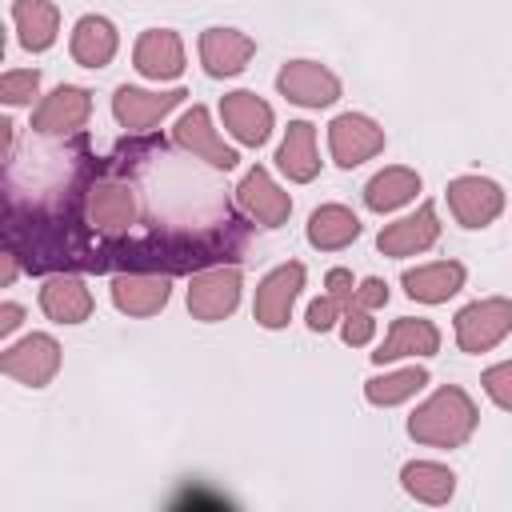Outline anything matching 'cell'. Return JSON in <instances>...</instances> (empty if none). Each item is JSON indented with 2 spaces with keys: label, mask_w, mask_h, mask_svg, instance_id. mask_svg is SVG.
I'll use <instances>...</instances> for the list:
<instances>
[{
  "label": "cell",
  "mask_w": 512,
  "mask_h": 512,
  "mask_svg": "<svg viewBox=\"0 0 512 512\" xmlns=\"http://www.w3.org/2000/svg\"><path fill=\"white\" fill-rule=\"evenodd\" d=\"M360 236V216L344 204H320L308 216V244L320 252H340Z\"/></svg>",
  "instance_id": "cell-26"
},
{
  "label": "cell",
  "mask_w": 512,
  "mask_h": 512,
  "mask_svg": "<svg viewBox=\"0 0 512 512\" xmlns=\"http://www.w3.org/2000/svg\"><path fill=\"white\" fill-rule=\"evenodd\" d=\"M172 140H176V148H184L188 156H196V160H204V164H212V168H220V172L236 168V160H240L236 148H228V144L216 136L212 116H208L204 104H192V108L176 120Z\"/></svg>",
  "instance_id": "cell-12"
},
{
  "label": "cell",
  "mask_w": 512,
  "mask_h": 512,
  "mask_svg": "<svg viewBox=\"0 0 512 512\" xmlns=\"http://www.w3.org/2000/svg\"><path fill=\"white\" fill-rule=\"evenodd\" d=\"M400 484L408 496H416L424 504H448L456 492V472L436 460H412V464H404Z\"/></svg>",
  "instance_id": "cell-27"
},
{
  "label": "cell",
  "mask_w": 512,
  "mask_h": 512,
  "mask_svg": "<svg viewBox=\"0 0 512 512\" xmlns=\"http://www.w3.org/2000/svg\"><path fill=\"white\" fill-rule=\"evenodd\" d=\"M84 220L100 236H124L140 220V200L124 180H96L84 192Z\"/></svg>",
  "instance_id": "cell-2"
},
{
  "label": "cell",
  "mask_w": 512,
  "mask_h": 512,
  "mask_svg": "<svg viewBox=\"0 0 512 512\" xmlns=\"http://www.w3.org/2000/svg\"><path fill=\"white\" fill-rule=\"evenodd\" d=\"M36 88H40V72L36 68H12L0 80V100L8 108H16V104H28L36 96Z\"/></svg>",
  "instance_id": "cell-29"
},
{
  "label": "cell",
  "mask_w": 512,
  "mask_h": 512,
  "mask_svg": "<svg viewBox=\"0 0 512 512\" xmlns=\"http://www.w3.org/2000/svg\"><path fill=\"white\" fill-rule=\"evenodd\" d=\"M276 164H280V172H284L288 180H296V184L316 180L320 156H316V128H312L308 120H292V124H288V132H284V140H280V148H276Z\"/></svg>",
  "instance_id": "cell-23"
},
{
  "label": "cell",
  "mask_w": 512,
  "mask_h": 512,
  "mask_svg": "<svg viewBox=\"0 0 512 512\" xmlns=\"http://www.w3.org/2000/svg\"><path fill=\"white\" fill-rule=\"evenodd\" d=\"M300 288H304V264H296V260L276 264V268L256 284V300H252L256 324H264V328H284L288 316H292V304L300 300Z\"/></svg>",
  "instance_id": "cell-10"
},
{
  "label": "cell",
  "mask_w": 512,
  "mask_h": 512,
  "mask_svg": "<svg viewBox=\"0 0 512 512\" xmlns=\"http://www.w3.org/2000/svg\"><path fill=\"white\" fill-rule=\"evenodd\" d=\"M324 288H328V296L340 300L344 312H352V304H356V280H352L348 268H332V272L324 276Z\"/></svg>",
  "instance_id": "cell-33"
},
{
  "label": "cell",
  "mask_w": 512,
  "mask_h": 512,
  "mask_svg": "<svg viewBox=\"0 0 512 512\" xmlns=\"http://www.w3.org/2000/svg\"><path fill=\"white\" fill-rule=\"evenodd\" d=\"M436 240H440V220H436V208H432V204H420L412 216L384 224V228H380V236H376V248H380L384 256H396V260H400V256L428 252Z\"/></svg>",
  "instance_id": "cell-15"
},
{
  "label": "cell",
  "mask_w": 512,
  "mask_h": 512,
  "mask_svg": "<svg viewBox=\"0 0 512 512\" xmlns=\"http://www.w3.org/2000/svg\"><path fill=\"white\" fill-rule=\"evenodd\" d=\"M132 64L148 80H176L184 72V44L172 28H148L132 48Z\"/></svg>",
  "instance_id": "cell-18"
},
{
  "label": "cell",
  "mask_w": 512,
  "mask_h": 512,
  "mask_svg": "<svg viewBox=\"0 0 512 512\" xmlns=\"http://www.w3.org/2000/svg\"><path fill=\"white\" fill-rule=\"evenodd\" d=\"M188 92L184 88H168V92H144V88H132V84H120L116 96H112V116L120 128L128 132H148L152 124H160Z\"/></svg>",
  "instance_id": "cell-13"
},
{
  "label": "cell",
  "mask_w": 512,
  "mask_h": 512,
  "mask_svg": "<svg viewBox=\"0 0 512 512\" xmlns=\"http://www.w3.org/2000/svg\"><path fill=\"white\" fill-rule=\"evenodd\" d=\"M276 92L300 108H328L340 100V76L320 60H288L276 72Z\"/></svg>",
  "instance_id": "cell-5"
},
{
  "label": "cell",
  "mask_w": 512,
  "mask_h": 512,
  "mask_svg": "<svg viewBox=\"0 0 512 512\" xmlns=\"http://www.w3.org/2000/svg\"><path fill=\"white\" fill-rule=\"evenodd\" d=\"M88 116H92V92L80 88V84H60L32 112V132H40V136H72V132H80L88 124Z\"/></svg>",
  "instance_id": "cell-11"
},
{
  "label": "cell",
  "mask_w": 512,
  "mask_h": 512,
  "mask_svg": "<svg viewBox=\"0 0 512 512\" xmlns=\"http://www.w3.org/2000/svg\"><path fill=\"white\" fill-rule=\"evenodd\" d=\"M480 384H484V392H488L492 404H500V408L512 412V360L492 364V368L480 376Z\"/></svg>",
  "instance_id": "cell-30"
},
{
  "label": "cell",
  "mask_w": 512,
  "mask_h": 512,
  "mask_svg": "<svg viewBox=\"0 0 512 512\" xmlns=\"http://www.w3.org/2000/svg\"><path fill=\"white\" fill-rule=\"evenodd\" d=\"M24 324V308L20 304H0V336H12Z\"/></svg>",
  "instance_id": "cell-35"
},
{
  "label": "cell",
  "mask_w": 512,
  "mask_h": 512,
  "mask_svg": "<svg viewBox=\"0 0 512 512\" xmlns=\"http://www.w3.org/2000/svg\"><path fill=\"white\" fill-rule=\"evenodd\" d=\"M416 192H420V172L416 168H404V164H392V168L376 172L364 184V204L384 216V212H396L408 200H416Z\"/></svg>",
  "instance_id": "cell-25"
},
{
  "label": "cell",
  "mask_w": 512,
  "mask_h": 512,
  "mask_svg": "<svg viewBox=\"0 0 512 512\" xmlns=\"http://www.w3.org/2000/svg\"><path fill=\"white\" fill-rule=\"evenodd\" d=\"M340 316H344V308H340V300H336V296H320V300H312V304H308V312H304V320H308V328H312V332H328Z\"/></svg>",
  "instance_id": "cell-32"
},
{
  "label": "cell",
  "mask_w": 512,
  "mask_h": 512,
  "mask_svg": "<svg viewBox=\"0 0 512 512\" xmlns=\"http://www.w3.org/2000/svg\"><path fill=\"white\" fill-rule=\"evenodd\" d=\"M508 332H512V300H504V296L472 300L456 312V344L468 356L496 348Z\"/></svg>",
  "instance_id": "cell-3"
},
{
  "label": "cell",
  "mask_w": 512,
  "mask_h": 512,
  "mask_svg": "<svg viewBox=\"0 0 512 512\" xmlns=\"http://www.w3.org/2000/svg\"><path fill=\"white\" fill-rule=\"evenodd\" d=\"M440 352V328L424 316H400L392 320L384 344L372 352V364H392L400 356H436Z\"/></svg>",
  "instance_id": "cell-19"
},
{
  "label": "cell",
  "mask_w": 512,
  "mask_h": 512,
  "mask_svg": "<svg viewBox=\"0 0 512 512\" xmlns=\"http://www.w3.org/2000/svg\"><path fill=\"white\" fill-rule=\"evenodd\" d=\"M476 420L480 412L472 396L456 384H444L408 416V436L428 448H460L476 432Z\"/></svg>",
  "instance_id": "cell-1"
},
{
  "label": "cell",
  "mask_w": 512,
  "mask_h": 512,
  "mask_svg": "<svg viewBox=\"0 0 512 512\" xmlns=\"http://www.w3.org/2000/svg\"><path fill=\"white\" fill-rule=\"evenodd\" d=\"M380 304H388V284H384L380 276H364V280L356 284V304H352V312H356V308L372 312V308H380Z\"/></svg>",
  "instance_id": "cell-34"
},
{
  "label": "cell",
  "mask_w": 512,
  "mask_h": 512,
  "mask_svg": "<svg viewBox=\"0 0 512 512\" xmlns=\"http://www.w3.org/2000/svg\"><path fill=\"white\" fill-rule=\"evenodd\" d=\"M240 288H244V280H240V268H232V264L228 268L216 264V268L192 272V280H188V312H192V320L216 324V320L232 316L236 304H240Z\"/></svg>",
  "instance_id": "cell-4"
},
{
  "label": "cell",
  "mask_w": 512,
  "mask_h": 512,
  "mask_svg": "<svg viewBox=\"0 0 512 512\" xmlns=\"http://www.w3.org/2000/svg\"><path fill=\"white\" fill-rule=\"evenodd\" d=\"M448 208L464 228H488L504 212V188L488 176H456L448 180Z\"/></svg>",
  "instance_id": "cell-9"
},
{
  "label": "cell",
  "mask_w": 512,
  "mask_h": 512,
  "mask_svg": "<svg viewBox=\"0 0 512 512\" xmlns=\"http://www.w3.org/2000/svg\"><path fill=\"white\" fill-rule=\"evenodd\" d=\"M236 208L252 220V224H260V228H280V224H288V216H292V196L268 176V168H248L244 176H240V184H236Z\"/></svg>",
  "instance_id": "cell-6"
},
{
  "label": "cell",
  "mask_w": 512,
  "mask_h": 512,
  "mask_svg": "<svg viewBox=\"0 0 512 512\" xmlns=\"http://www.w3.org/2000/svg\"><path fill=\"white\" fill-rule=\"evenodd\" d=\"M120 48V36H116V24L108 16H80L76 28H72V40H68V52L80 68H104Z\"/></svg>",
  "instance_id": "cell-22"
},
{
  "label": "cell",
  "mask_w": 512,
  "mask_h": 512,
  "mask_svg": "<svg viewBox=\"0 0 512 512\" xmlns=\"http://www.w3.org/2000/svg\"><path fill=\"white\" fill-rule=\"evenodd\" d=\"M16 36L28 52H48L60 32V8L52 0H16L12 4Z\"/></svg>",
  "instance_id": "cell-24"
},
{
  "label": "cell",
  "mask_w": 512,
  "mask_h": 512,
  "mask_svg": "<svg viewBox=\"0 0 512 512\" xmlns=\"http://www.w3.org/2000/svg\"><path fill=\"white\" fill-rule=\"evenodd\" d=\"M372 332H376V320H372V312L356 308V312H344V316H340V336H344V344H352V348H364V344L372 340Z\"/></svg>",
  "instance_id": "cell-31"
},
{
  "label": "cell",
  "mask_w": 512,
  "mask_h": 512,
  "mask_svg": "<svg viewBox=\"0 0 512 512\" xmlns=\"http://www.w3.org/2000/svg\"><path fill=\"white\" fill-rule=\"evenodd\" d=\"M328 148L340 168H356L384 152V128L364 112H340L328 124Z\"/></svg>",
  "instance_id": "cell-7"
},
{
  "label": "cell",
  "mask_w": 512,
  "mask_h": 512,
  "mask_svg": "<svg viewBox=\"0 0 512 512\" xmlns=\"http://www.w3.org/2000/svg\"><path fill=\"white\" fill-rule=\"evenodd\" d=\"M220 120H224V128H228L240 144H248V148H260V144H268V136H272V104L260 100V96L248 92V88H236V92H228V96L220 100Z\"/></svg>",
  "instance_id": "cell-14"
},
{
  "label": "cell",
  "mask_w": 512,
  "mask_h": 512,
  "mask_svg": "<svg viewBox=\"0 0 512 512\" xmlns=\"http://www.w3.org/2000/svg\"><path fill=\"white\" fill-rule=\"evenodd\" d=\"M168 296H172V284L160 272H120V276H112V304L124 316H156V312H164Z\"/></svg>",
  "instance_id": "cell-17"
},
{
  "label": "cell",
  "mask_w": 512,
  "mask_h": 512,
  "mask_svg": "<svg viewBox=\"0 0 512 512\" xmlns=\"http://www.w3.org/2000/svg\"><path fill=\"white\" fill-rule=\"evenodd\" d=\"M464 264H456V260H436V264H420V268H408L404 276H400V284H404V292L412 296V300H420V304H444L448 296H456L460 288H464Z\"/></svg>",
  "instance_id": "cell-21"
},
{
  "label": "cell",
  "mask_w": 512,
  "mask_h": 512,
  "mask_svg": "<svg viewBox=\"0 0 512 512\" xmlns=\"http://www.w3.org/2000/svg\"><path fill=\"white\" fill-rule=\"evenodd\" d=\"M40 308H44V316L56 320V324H84V320L92 316L96 300H92V292H88V284H84L80 276L60 272V276H48V280H44V288H40Z\"/></svg>",
  "instance_id": "cell-20"
},
{
  "label": "cell",
  "mask_w": 512,
  "mask_h": 512,
  "mask_svg": "<svg viewBox=\"0 0 512 512\" xmlns=\"http://www.w3.org/2000/svg\"><path fill=\"white\" fill-rule=\"evenodd\" d=\"M256 52V40L240 28H204L200 32V64L208 76H236L248 68Z\"/></svg>",
  "instance_id": "cell-16"
},
{
  "label": "cell",
  "mask_w": 512,
  "mask_h": 512,
  "mask_svg": "<svg viewBox=\"0 0 512 512\" xmlns=\"http://www.w3.org/2000/svg\"><path fill=\"white\" fill-rule=\"evenodd\" d=\"M0 368H4V376L20 380L28 388H44L60 372V344L48 332H32V336H24V340L4 348Z\"/></svg>",
  "instance_id": "cell-8"
},
{
  "label": "cell",
  "mask_w": 512,
  "mask_h": 512,
  "mask_svg": "<svg viewBox=\"0 0 512 512\" xmlns=\"http://www.w3.org/2000/svg\"><path fill=\"white\" fill-rule=\"evenodd\" d=\"M424 384H428V368L408 364V368H396V372H384V376L364 380V396L376 408H392V404H404L408 396H416Z\"/></svg>",
  "instance_id": "cell-28"
}]
</instances>
